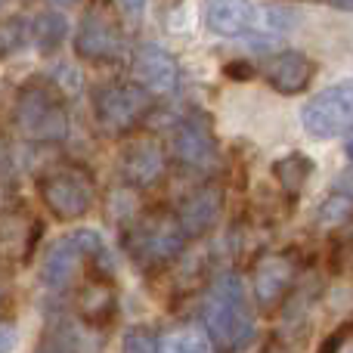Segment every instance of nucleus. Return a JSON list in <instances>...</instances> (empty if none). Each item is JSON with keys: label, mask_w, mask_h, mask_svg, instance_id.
Segmentation results:
<instances>
[{"label": "nucleus", "mask_w": 353, "mask_h": 353, "mask_svg": "<svg viewBox=\"0 0 353 353\" xmlns=\"http://www.w3.org/2000/svg\"><path fill=\"white\" fill-rule=\"evenodd\" d=\"M205 335L217 353H242L254 344L257 323L236 273H223L205 301Z\"/></svg>", "instance_id": "f257e3e1"}, {"label": "nucleus", "mask_w": 353, "mask_h": 353, "mask_svg": "<svg viewBox=\"0 0 353 353\" xmlns=\"http://www.w3.org/2000/svg\"><path fill=\"white\" fill-rule=\"evenodd\" d=\"M186 248V232L174 211L165 208H149L137 214L134 223L124 230V251L140 270L168 267L180 251Z\"/></svg>", "instance_id": "f03ea898"}, {"label": "nucleus", "mask_w": 353, "mask_h": 353, "mask_svg": "<svg viewBox=\"0 0 353 353\" xmlns=\"http://www.w3.org/2000/svg\"><path fill=\"white\" fill-rule=\"evenodd\" d=\"M37 192L47 211L59 220H78L97 201V180L78 161H62L41 174Z\"/></svg>", "instance_id": "7ed1b4c3"}, {"label": "nucleus", "mask_w": 353, "mask_h": 353, "mask_svg": "<svg viewBox=\"0 0 353 353\" xmlns=\"http://www.w3.org/2000/svg\"><path fill=\"white\" fill-rule=\"evenodd\" d=\"M16 124L31 140H62L68 134V115L59 87L47 84V81H28L16 99Z\"/></svg>", "instance_id": "20e7f679"}, {"label": "nucleus", "mask_w": 353, "mask_h": 353, "mask_svg": "<svg viewBox=\"0 0 353 353\" xmlns=\"http://www.w3.org/2000/svg\"><path fill=\"white\" fill-rule=\"evenodd\" d=\"M74 50L87 62H115L124 53V28L112 0H90L81 16Z\"/></svg>", "instance_id": "39448f33"}, {"label": "nucleus", "mask_w": 353, "mask_h": 353, "mask_svg": "<svg viewBox=\"0 0 353 353\" xmlns=\"http://www.w3.org/2000/svg\"><path fill=\"white\" fill-rule=\"evenodd\" d=\"M304 261L298 251H263L254 263H251V288H254V301L267 313L279 310L285 298L292 294L294 282H298Z\"/></svg>", "instance_id": "423d86ee"}, {"label": "nucleus", "mask_w": 353, "mask_h": 353, "mask_svg": "<svg viewBox=\"0 0 353 353\" xmlns=\"http://www.w3.org/2000/svg\"><path fill=\"white\" fill-rule=\"evenodd\" d=\"M93 109L109 134H130L152 109V93L130 81H115L97 90Z\"/></svg>", "instance_id": "0eeeda50"}, {"label": "nucleus", "mask_w": 353, "mask_h": 353, "mask_svg": "<svg viewBox=\"0 0 353 353\" xmlns=\"http://www.w3.org/2000/svg\"><path fill=\"white\" fill-rule=\"evenodd\" d=\"M301 124L316 140H332V137L353 130V78L319 90L301 109Z\"/></svg>", "instance_id": "6e6552de"}, {"label": "nucleus", "mask_w": 353, "mask_h": 353, "mask_svg": "<svg viewBox=\"0 0 353 353\" xmlns=\"http://www.w3.org/2000/svg\"><path fill=\"white\" fill-rule=\"evenodd\" d=\"M103 254V239L90 230H81L65 236L62 242H56L47 254V263H43V282L53 288L68 285L78 273L81 261H93V257Z\"/></svg>", "instance_id": "1a4fd4ad"}, {"label": "nucleus", "mask_w": 353, "mask_h": 353, "mask_svg": "<svg viewBox=\"0 0 353 353\" xmlns=\"http://www.w3.org/2000/svg\"><path fill=\"white\" fill-rule=\"evenodd\" d=\"M168 171V155L159 137L152 134H137L128 140V146L121 149V174L130 186L149 189L165 176Z\"/></svg>", "instance_id": "9d476101"}, {"label": "nucleus", "mask_w": 353, "mask_h": 353, "mask_svg": "<svg viewBox=\"0 0 353 353\" xmlns=\"http://www.w3.org/2000/svg\"><path fill=\"white\" fill-rule=\"evenodd\" d=\"M174 155L180 165L186 168H205L211 165L214 152H217V134H214V121L208 112L195 109L174 128Z\"/></svg>", "instance_id": "9b49d317"}, {"label": "nucleus", "mask_w": 353, "mask_h": 353, "mask_svg": "<svg viewBox=\"0 0 353 353\" xmlns=\"http://www.w3.org/2000/svg\"><path fill=\"white\" fill-rule=\"evenodd\" d=\"M78 313L87 325L93 329H103L115 319L118 313V292H115V282L105 270H97L90 263L81 279V288H78Z\"/></svg>", "instance_id": "f8f14e48"}, {"label": "nucleus", "mask_w": 353, "mask_h": 353, "mask_svg": "<svg viewBox=\"0 0 353 353\" xmlns=\"http://www.w3.org/2000/svg\"><path fill=\"white\" fill-rule=\"evenodd\" d=\"M41 239L37 217L25 211H3L0 214V267H22L31 261L34 245Z\"/></svg>", "instance_id": "ddd939ff"}, {"label": "nucleus", "mask_w": 353, "mask_h": 353, "mask_svg": "<svg viewBox=\"0 0 353 353\" xmlns=\"http://www.w3.org/2000/svg\"><path fill=\"white\" fill-rule=\"evenodd\" d=\"M261 72H263V81H267L276 93L294 97V93H304L307 87H310L316 68H313L310 56H304L301 50H282V53L270 56V59L263 62Z\"/></svg>", "instance_id": "4468645a"}, {"label": "nucleus", "mask_w": 353, "mask_h": 353, "mask_svg": "<svg viewBox=\"0 0 353 353\" xmlns=\"http://www.w3.org/2000/svg\"><path fill=\"white\" fill-rule=\"evenodd\" d=\"M134 78L149 93H174L180 81L176 59L159 43H143L134 56Z\"/></svg>", "instance_id": "2eb2a0df"}, {"label": "nucleus", "mask_w": 353, "mask_h": 353, "mask_svg": "<svg viewBox=\"0 0 353 353\" xmlns=\"http://www.w3.org/2000/svg\"><path fill=\"white\" fill-rule=\"evenodd\" d=\"M220 211H223V189L217 183H205V186L192 189V192L183 199L176 220H180L186 239H199L217 223Z\"/></svg>", "instance_id": "dca6fc26"}, {"label": "nucleus", "mask_w": 353, "mask_h": 353, "mask_svg": "<svg viewBox=\"0 0 353 353\" xmlns=\"http://www.w3.org/2000/svg\"><path fill=\"white\" fill-rule=\"evenodd\" d=\"M254 19L251 0H205L201 6V22L217 37H245Z\"/></svg>", "instance_id": "f3484780"}, {"label": "nucleus", "mask_w": 353, "mask_h": 353, "mask_svg": "<svg viewBox=\"0 0 353 353\" xmlns=\"http://www.w3.org/2000/svg\"><path fill=\"white\" fill-rule=\"evenodd\" d=\"M292 28V12L279 10V6H254V19H251V28L245 34V41L254 50H270L273 43H279L285 37V31Z\"/></svg>", "instance_id": "a211bd4d"}, {"label": "nucleus", "mask_w": 353, "mask_h": 353, "mask_svg": "<svg viewBox=\"0 0 353 353\" xmlns=\"http://www.w3.org/2000/svg\"><path fill=\"white\" fill-rule=\"evenodd\" d=\"M155 353H211V341L199 325H174L155 338Z\"/></svg>", "instance_id": "6ab92c4d"}, {"label": "nucleus", "mask_w": 353, "mask_h": 353, "mask_svg": "<svg viewBox=\"0 0 353 353\" xmlns=\"http://www.w3.org/2000/svg\"><path fill=\"white\" fill-rule=\"evenodd\" d=\"M310 174H313V161L307 159V155H301V152L288 155V159H279V161L273 165L276 183L282 186V192H285L288 199H298V195L304 192V186H307V180H310Z\"/></svg>", "instance_id": "aec40b11"}, {"label": "nucleus", "mask_w": 353, "mask_h": 353, "mask_svg": "<svg viewBox=\"0 0 353 353\" xmlns=\"http://www.w3.org/2000/svg\"><path fill=\"white\" fill-rule=\"evenodd\" d=\"M31 37H34L41 53H53L62 43V37H65V19L59 12H41L34 19V25H31Z\"/></svg>", "instance_id": "412c9836"}, {"label": "nucleus", "mask_w": 353, "mask_h": 353, "mask_svg": "<svg viewBox=\"0 0 353 353\" xmlns=\"http://www.w3.org/2000/svg\"><path fill=\"white\" fill-rule=\"evenodd\" d=\"M353 217V189L347 186H335V192L329 195V199L323 201V208H319V223L332 226V223H344V220Z\"/></svg>", "instance_id": "4be33fe9"}, {"label": "nucleus", "mask_w": 353, "mask_h": 353, "mask_svg": "<svg viewBox=\"0 0 353 353\" xmlns=\"http://www.w3.org/2000/svg\"><path fill=\"white\" fill-rule=\"evenodd\" d=\"M25 22L22 19H0V59H6L10 53H16L25 41Z\"/></svg>", "instance_id": "5701e85b"}, {"label": "nucleus", "mask_w": 353, "mask_h": 353, "mask_svg": "<svg viewBox=\"0 0 353 353\" xmlns=\"http://www.w3.org/2000/svg\"><path fill=\"white\" fill-rule=\"evenodd\" d=\"M37 353H78V341H74V335L68 329L50 332L47 341H43V347Z\"/></svg>", "instance_id": "b1692460"}, {"label": "nucleus", "mask_w": 353, "mask_h": 353, "mask_svg": "<svg viewBox=\"0 0 353 353\" xmlns=\"http://www.w3.org/2000/svg\"><path fill=\"white\" fill-rule=\"evenodd\" d=\"M124 353H155V338L149 329H134L124 341Z\"/></svg>", "instance_id": "393cba45"}, {"label": "nucleus", "mask_w": 353, "mask_h": 353, "mask_svg": "<svg viewBox=\"0 0 353 353\" xmlns=\"http://www.w3.org/2000/svg\"><path fill=\"white\" fill-rule=\"evenodd\" d=\"M319 353H353V323L344 325V329H338L335 335L323 344Z\"/></svg>", "instance_id": "a878e982"}, {"label": "nucleus", "mask_w": 353, "mask_h": 353, "mask_svg": "<svg viewBox=\"0 0 353 353\" xmlns=\"http://www.w3.org/2000/svg\"><path fill=\"white\" fill-rule=\"evenodd\" d=\"M121 6L130 12V16H140L143 6H146V0H121Z\"/></svg>", "instance_id": "bb28decb"}, {"label": "nucleus", "mask_w": 353, "mask_h": 353, "mask_svg": "<svg viewBox=\"0 0 353 353\" xmlns=\"http://www.w3.org/2000/svg\"><path fill=\"white\" fill-rule=\"evenodd\" d=\"M329 6H335V10H347V12H353V0H329Z\"/></svg>", "instance_id": "cd10ccee"}, {"label": "nucleus", "mask_w": 353, "mask_h": 353, "mask_svg": "<svg viewBox=\"0 0 353 353\" xmlns=\"http://www.w3.org/2000/svg\"><path fill=\"white\" fill-rule=\"evenodd\" d=\"M50 3H56V6H74L78 0H50Z\"/></svg>", "instance_id": "c85d7f7f"}, {"label": "nucleus", "mask_w": 353, "mask_h": 353, "mask_svg": "<svg viewBox=\"0 0 353 353\" xmlns=\"http://www.w3.org/2000/svg\"><path fill=\"white\" fill-rule=\"evenodd\" d=\"M347 159H350V161H353V140H350V143H347Z\"/></svg>", "instance_id": "c756f323"}]
</instances>
